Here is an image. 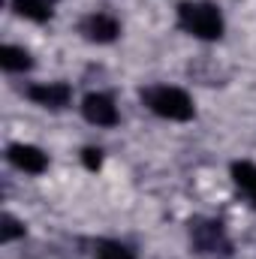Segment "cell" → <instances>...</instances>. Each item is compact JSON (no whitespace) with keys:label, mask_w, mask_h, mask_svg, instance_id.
<instances>
[{"label":"cell","mask_w":256,"mask_h":259,"mask_svg":"<svg viewBox=\"0 0 256 259\" xmlns=\"http://www.w3.org/2000/svg\"><path fill=\"white\" fill-rule=\"evenodd\" d=\"M178 27L196 39H220L223 36V15L214 3L184 0L178 6Z\"/></svg>","instance_id":"1"},{"label":"cell","mask_w":256,"mask_h":259,"mask_svg":"<svg viewBox=\"0 0 256 259\" xmlns=\"http://www.w3.org/2000/svg\"><path fill=\"white\" fill-rule=\"evenodd\" d=\"M142 103H145L157 118H166V121H190L193 115H196L190 94L181 91V88H169V84L145 88V91H142Z\"/></svg>","instance_id":"2"},{"label":"cell","mask_w":256,"mask_h":259,"mask_svg":"<svg viewBox=\"0 0 256 259\" xmlns=\"http://www.w3.org/2000/svg\"><path fill=\"white\" fill-rule=\"evenodd\" d=\"M190 235H193V244L202 253H229L232 250L223 226L214 223V220H196V223H190Z\"/></svg>","instance_id":"3"},{"label":"cell","mask_w":256,"mask_h":259,"mask_svg":"<svg viewBox=\"0 0 256 259\" xmlns=\"http://www.w3.org/2000/svg\"><path fill=\"white\" fill-rule=\"evenodd\" d=\"M78 33H81L88 42H100V46H106V42H115V39H118L121 24H118V18L109 15V12H91V15L81 18Z\"/></svg>","instance_id":"4"},{"label":"cell","mask_w":256,"mask_h":259,"mask_svg":"<svg viewBox=\"0 0 256 259\" xmlns=\"http://www.w3.org/2000/svg\"><path fill=\"white\" fill-rule=\"evenodd\" d=\"M24 97L42 109H66L69 100H72V88L66 81H39V84H30L24 91Z\"/></svg>","instance_id":"5"},{"label":"cell","mask_w":256,"mask_h":259,"mask_svg":"<svg viewBox=\"0 0 256 259\" xmlns=\"http://www.w3.org/2000/svg\"><path fill=\"white\" fill-rule=\"evenodd\" d=\"M81 115H84V121L94 124V127H115V124L121 121L118 106H115L112 97H106V94H88V97L81 100Z\"/></svg>","instance_id":"6"},{"label":"cell","mask_w":256,"mask_h":259,"mask_svg":"<svg viewBox=\"0 0 256 259\" xmlns=\"http://www.w3.org/2000/svg\"><path fill=\"white\" fill-rule=\"evenodd\" d=\"M6 160L18 169V172H27V175H42L49 169V157L36 148V145H9L6 148Z\"/></svg>","instance_id":"7"},{"label":"cell","mask_w":256,"mask_h":259,"mask_svg":"<svg viewBox=\"0 0 256 259\" xmlns=\"http://www.w3.org/2000/svg\"><path fill=\"white\" fill-rule=\"evenodd\" d=\"M12 9H15V15H21L27 21H36V24L52 18V3L49 0H12Z\"/></svg>","instance_id":"8"},{"label":"cell","mask_w":256,"mask_h":259,"mask_svg":"<svg viewBox=\"0 0 256 259\" xmlns=\"http://www.w3.org/2000/svg\"><path fill=\"white\" fill-rule=\"evenodd\" d=\"M0 66H3L6 72H24V69L33 66V58H30V52H24L21 46H3V49H0Z\"/></svg>","instance_id":"9"},{"label":"cell","mask_w":256,"mask_h":259,"mask_svg":"<svg viewBox=\"0 0 256 259\" xmlns=\"http://www.w3.org/2000/svg\"><path fill=\"white\" fill-rule=\"evenodd\" d=\"M232 181L250 202H256V166L253 163H232Z\"/></svg>","instance_id":"10"},{"label":"cell","mask_w":256,"mask_h":259,"mask_svg":"<svg viewBox=\"0 0 256 259\" xmlns=\"http://www.w3.org/2000/svg\"><path fill=\"white\" fill-rule=\"evenodd\" d=\"M94 256L97 259H136V253H133V247L121 244V241H109V238H103V241L94 244Z\"/></svg>","instance_id":"11"},{"label":"cell","mask_w":256,"mask_h":259,"mask_svg":"<svg viewBox=\"0 0 256 259\" xmlns=\"http://www.w3.org/2000/svg\"><path fill=\"white\" fill-rule=\"evenodd\" d=\"M21 235H24V223L15 220L12 214H3V217H0V241L9 244V241H15V238H21Z\"/></svg>","instance_id":"12"},{"label":"cell","mask_w":256,"mask_h":259,"mask_svg":"<svg viewBox=\"0 0 256 259\" xmlns=\"http://www.w3.org/2000/svg\"><path fill=\"white\" fill-rule=\"evenodd\" d=\"M81 163H84V169L97 172V169L103 166V151H100V148H84V151H81Z\"/></svg>","instance_id":"13"},{"label":"cell","mask_w":256,"mask_h":259,"mask_svg":"<svg viewBox=\"0 0 256 259\" xmlns=\"http://www.w3.org/2000/svg\"><path fill=\"white\" fill-rule=\"evenodd\" d=\"M49 3H55V0H49Z\"/></svg>","instance_id":"14"}]
</instances>
